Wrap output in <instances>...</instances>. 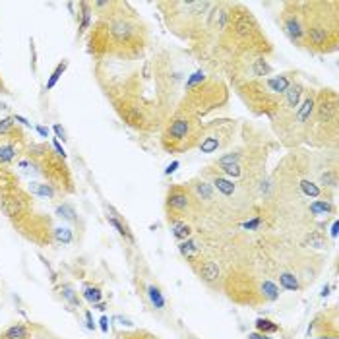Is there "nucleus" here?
I'll list each match as a JSON object with an SVG mask.
<instances>
[{
	"label": "nucleus",
	"instance_id": "obj_1",
	"mask_svg": "<svg viewBox=\"0 0 339 339\" xmlns=\"http://www.w3.org/2000/svg\"><path fill=\"white\" fill-rule=\"evenodd\" d=\"M124 4L110 2L107 12L99 14V19L89 31V52L95 56L110 54L122 58H134L143 46V25L134 14L122 12Z\"/></svg>",
	"mask_w": 339,
	"mask_h": 339
},
{
	"label": "nucleus",
	"instance_id": "obj_2",
	"mask_svg": "<svg viewBox=\"0 0 339 339\" xmlns=\"http://www.w3.org/2000/svg\"><path fill=\"white\" fill-rule=\"evenodd\" d=\"M331 2H298L304 27V46L312 52H331L339 45L337 6L327 12Z\"/></svg>",
	"mask_w": 339,
	"mask_h": 339
},
{
	"label": "nucleus",
	"instance_id": "obj_3",
	"mask_svg": "<svg viewBox=\"0 0 339 339\" xmlns=\"http://www.w3.org/2000/svg\"><path fill=\"white\" fill-rule=\"evenodd\" d=\"M17 167L23 169L25 172L29 169H33L37 174H41L45 178L46 184H50L60 194L74 192L72 174H70L68 165L46 143H31V145H27L25 159H19Z\"/></svg>",
	"mask_w": 339,
	"mask_h": 339
},
{
	"label": "nucleus",
	"instance_id": "obj_4",
	"mask_svg": "<svg viewBox=\"0 0 339 339\" xmlns=\"http://www.w3.org/2000/svg\"><path fill=\"white\" fill-rule=\"evenodd\" d=\"M293 72L279 74L273 77H262V79H246L244 83H238V93L242 101L256 112L265 116H275L277 107L281 103L283 93L287 87L294 81Z\"/></svg>",
	"mask_w": 339,
	"mask_h": 339
},
{
	"label": "nucleus",
	"instance_id": "obj_5",
	"mask_svg": "<svg viewBox=\"0 0 339 339\" xmlns=\"http://www.w3.org/2000/svg\"><path fill=\"white\" fill-rule=\"evenodd\" d=\"M223 33H227L231 43H234L238 50H242L244 54L262 56L265 50H269V43L265 41V35L260 31V25L254 19L252 12L240 4L231 6V10L227 12V25Z\"/></svg>",
	"mask_w": 339,
	"mask_h": 339
},
{
	"label": "nucleus",
	"instance_id": "obj_6",
	"mask_svg": "<svg viewBox=\"0 0 339 339\" xmlns=\"http://www.w3.org/2000/svg\"><path fill=\"white\" fill-rule=\"evenodd\" d=\"M201 134H203V126L200 118L194 112L186 110V112L174 114L167 122L161 136V143L170 153H182L196 147L201 141Z\"/></svg>",
	"mask_w": 339,
	"mask_h": 339
},
{
	"label": "nucleus",
	"instance_id": "obj_7",
	"mask_svg": "<svg viewBox=\"0 0 339 339\" xmlns=\"http://www.w3.org/2000/svg\"><path fill=\"white\" fill-rule=\"evenodd\" d=\"M163 8H169L170 12L165 14L167 23L172 31L178 33V29H192L196 31L200 27L201 17L205 15V10H209L213 4L209 2H163Z\"/></svg>",
	"mask_w": 339,
	"mask_h": 339
},
{
	"label": "nucleus",
	"instance_id": "obj_8",
	"mask_svg": "<svg viewBox=\"0 0 339 339\" xmlns=\"http://www.w3.org/2000/svg\"><path fill=\"white\" fill-rule=\"evenodd\" d=\"M0 209L10 221H14V225H17L33 213L31 211L33 209L31 194L19 186L2 190L0 192Z\"/></svg>",
	"mask_w": 339,
	"mask_h": 339
},
{
	"label": "nucleus",
	"instance_id": "obj_9",
	"mask_svg": "<svg viewBox=\"0 0 339 339\" xmlns=\"http://www.w3.org/2000/svg\"><path fill=\"white\" fill-rule=\"evenodd\" d=\"M314 116H316V126L318 128H327L331 126L335 130V120H337V93L331 89H324L314 97Z\"/></svg>",
	"mask_w": 339,
	"mask_h": 339
},
{
	"label": "nucleus",
	"instance_id": "obj_10",
	"mask_svg": "<svg viewBox=\"0 0 339 339\" xmlns=\"http://www.w3.org/2000/svg\"><path fill=\"white\" fill-rule=\"evenodd\" d=\"M25 149L27 141L17 126L8 136H0V169H6L14 161H17L19 155H25Z\"/></svg>",
	"mask_w": 339,
	"mask_h": 339
},
{
	"label": "nucleus",
	"instance_id": "obj_11",
	"mask_svg": "<svg viewBox=\"0 0 339 339\" xmlns=\"http://www.w3.org/2000/svg\"><path fill=\"white\" fill-rule=\"evenodd\" d=\"M194 205V198L190 194L188 188L184 186H170L167 192V200H165V209L169 213V221L172 219H182Z\"/></svg>",
	"mask_w": 339,
	"mask_h": 339
},
{
	"label": "nucleus",
	"instance_id": "obj_12",
	"mask_svg": "<svg viewBox=\"0 0 339 339\" xmlns=\"http://www.w3.org/2000/svg\"><path fill=\"white\" fill-rule=\"evenodd\" d=\"M281 25H283L285 35H287L296 46H304V27H302L300 12H298V2H287V4L283 6Z\"/></svg>",
	"mask_w": 339,
	"mask_h": 339
},
{
	"label": "nucleus",
	"instance_id": "obj_13",
	"mask_svg": "<svg viewBox=\"0 0 339 339\" xmlns=\"http://www.w3.org/2000/svg\"><path fill=\"white\" fill-rule=\"evenodd\" d=\"M190 194L194 200H200V201H211L213 200V186L207 184L205 180H194L192 186H190Z\"/></svg>",
	"mask_w": 339,
	"mask_h": 339
},
{
	"label": "nucleus",
	"instance_id": "obj_14",
	"mask_svg": "<svg viewBox=\"0 0 339 339\" xmlns=\"http://www.w3.org/2000/svg\"><path fill=\"white\" fill-rule=\"evenodd\" d=\"M198 273H200V277H201L205 283H215V281L219 279V265H217L213 260H205V262L200 263Z\"/></svg>",
	"mask_w": 339,
	"mask_h": 339
},
{
	"label": "nucleus",
	"instance_id": "obj_15",
	"mask_svg": "<svg viewBox=\"0 0 339 339\" xmlns=\"http://www.w3.org/2000/svg\"><path fill=\"white\" fill-rule=\"evenodd\" d=\"M170 223V232H172V236L176 238V240H186V238H190V234H192V227L184 221V219H172V221H169Z\"/></svg>",
	"mask_w": 339,
	"mask_h": 339
},
{
	"label": "nucleus",
	"instance_id": "obj_16",
	"mask_svg": "<svg viewBox=\"0 0 339 339\" xmlns=\"http://www.w3.org/2000/svg\"><path fill=\"white\" fill-rule=\"evenodd\" d=\"M178 252H180V254H182L186 260L194 262V260H196V256H200L201 248H200L198 240H194V238H186V240H182V242L178 244Z\"/></svg>",
	"mask_w": 339,
	"mask_h": 339
},
{
	"label": "nucleus",
	"instance_id": "obj_17",
	"mask_svg": "<svg viewBox=\"0 0 339 339\" xmlns=\"http://www.w3.org/2000/svg\"><path fill=\"white\" fill-rule=\"evenodd\" d=\"M27 192L31 196H37V198H54L56 196V190L46 182H29Z\"/></svg>",
	"mask_w": 339,
	"mask_h": 339
},
{
	"label": "nucleus",
	"instance_id": "obj_18",
	"mask_svg": "<svg viewBox=\"0 0 339 339\" xmlns=\"http://www.w3.org/2000/svg\"><path fill=\"white\" fill-rule=\"evenodd\" d=\"M0 339H29V327L25 324H12L4 329Z\"/></svg>",
	"mask_w": 339,
	"mask_h": 339
},
{
	"label": "nucleus",
	"instance_id": "obj_19",
	"mask_svg": "<svg viewBox=\"0 0 339 339\" xmlns=\"http://www.w3.org/2000/svg\"><path fill=\"white\" fill-rule=\"evenodd\" d=\"M211 186L215 190H219L225 198H231L234 194V190H236V184L231 178H227V176H213V184Z\"/></svg>",
	"mask_w": 339,
	"mask_h": 339
},
{
	"label": "nucleus",
	"instance_id": "obj_20",
	"mask_svg": "<svg viewBox=\"0 0 339 339\" xmlns=\"http://www.w3.org/2000/svg\"><path fill=\"white\" fill-rule=\"evenodd\" d=\"M198 147H200L201 153H213V151H217V149L221 147V136H219L217 132L207 134V136L198 143Z\"/></svg>",
	"mask_w": 339,
	"mask_h": 339
},
{
	"label": "nucleus",
	"instance_id": "obj_21",
	"mask_svg": "<svg viewBox=\"0 0 339 339\" xmlns=\"http://www.w3.org/2000/svg\"><path fill=\"white\" fill-rule=\"evenodd\" d=\"M108 211L112 213V215H107V219H108V225H112L116 231H118V234H122L124 238H128L130 242H134V236H132V232L128 231V227L120 221V217H118V213L112 209V207H108Z\"/></svg>",
	"mask_w": 339,
	"mask_h": 339
},
{
	"label": "nucleus",
	"instance_id": "obj_22",
	"mask_svg": "<svg viewBox=\"0 0 339 339\" xmlns=\"http://www.w3.org/2000/svg\"><path fill=\"white\" fill-rule=\"evenodd\" d=\"M279 285H281L285 291H298V287H300L296 275H294V273H289V271H283V273L279 275Z\"/></svg>",
	"mask_w": 339,
	"mask_h": 339
},
{
	"label": "nucleus",
	"instance_id": "obj_23",
	"mask_svg": "<svg viewBox=\"0 0 339 339\" xmlns=\"http://www.w3.org/2000/svg\"><path fill=\"white\" fill-rule=\"evenodd\" d=\"M79 8H81V23H79L77 37H79L85 29H89V25H91V10H93L89 2H79Z\"/></svg>",
	"mask_w": 339,
	"mask_h": 339
},
{
	"label": "nucleus",
	"instance_id": "obj_24",
	"mask_svg": "<svg viewBox=\"0 0 339 339\" xmlns=\"http://www.w3.org/2000/svg\"><path fill=\"white\" fill-rule=\"evenodd\" d=\"M260 291H262L263 298H265V300H269V302H273V300H277V298H279V287H277L273 281H269V279L262 283Z\"/></svg>",
	"mask_w": 339,
	"mask_h": 339
},
{
	"label": "nucleus",
	"instance_id": "obj_25",
	"mask_svg": "<svg viewBox=\"0 0 339 339\" xmlns=\"http://www.w3.org/2000/svg\"><path fill=\"white\" fill-rule=\"evenodd\" d=\"M147 296H149L151 304H153L157 310H163V308H165V296H163V293H161L159 287L149 285V287H147Z\"/></svg>",
	"mask_w": 339,
	"mask_h": 339
},
{
	"label": "nucleus",
	"instance_id": "obj_26",
	"mask_svg": "<svg viewBox=\"0 0 339 339\" xmlns=\"http://www.w3.org/2000/svg\"><path fill=\"white\" fill-rule=\"evenodd\" d=\"M56 215L64 221H77V213H76V207L72 203H60L56 205Z\"/></svg>",
	"mask_w": 339,
	"mask_h": 339
},
{
	"label": "nucleus",
	"instance_id": "obj_27",
	"mask_svg": "<svg viewBox=\"0 0 339 339\" xmlns=\"http://www.w3.org/2000/svg\"><path fill=\"white\" fill-rule=\"evenodd\" d=\"M52 238L60 244H70L74 240V234H72V229L68 227H56L52 229Z\"/></svg>",
	"mask_w": 339,
	"mask_h": 339
},
{
	"label": "nucleus",
	"instance_id": "obj_28",
	"mask_svg": "<svg viewBox=\"0 0 339 339\" xmlns=\"http://www.w3.org/2000/svg\"><path fill=\"white\" fill-rule=\"evenodd\" d=\"M17 186V178L12 170L8 169H0V192L2 190H8V188H14Z\"/></svg>",
	"mask_w": 339,
	"mask_h": 339
},
{
	"label": "nucleus",
	"instance_id": "obj_29",
	"mask_svg": "<svg viewBox=\"0 0 339 339\" xmlns=\"http://www.w3.org/2000/svg\"><path fill=\"white\" fill-rule=\"evenodd\" d=\"M66 68H68V60H62V62H60V64H58V66L52 70V74H50V77L46 79V85H45V87H46V91H50V89L56 85V81L62 77V74H64V70H66Z\"/></svg>",
	"mask_w": 339,
	"mask_h": 339
},
{
	"label": "nucleus",
	"instance_id": "obj_30",
	"mask_svg": "<svg viewBox=\"0 0 339 339\" xmlns=\"http://www.w3.org/2000/svg\"><path fill=\"white\" fill-rule=\"evenodd\" d=\"M254 325H256V329H258L260 333H263V335H267V333H277V331H279V325L273 324V322L267 320V318H258Z\"/></svg>",
	"mask_w": 339,
	"mask_h": 339
},
{
	"label": "nucleus",
	"instance_id": "obj_31",
	"mask_svg": "<svg viewBox=\"0 0 339 339\" xmlns=\"http://www.w3.org/2000/svg\"><path fill=\"white\" fill-rule=\"evenodd\" d=\"M310 211L314 215H325V213H331L333 211V203L331 201H325V200H318V201H312L310 203Z\"/></svg>",
	"mask_w": 339,
	"mask_h": 339
},
{
	"label": "nucleus",
	"instance_id": "obj_32",
	"mask_svg": "<svg viewBox=\"0 0 339 339\" xmlns=\"http://www.w3.org/2000/svg\"><path fill=\"white\" fill-rule=\"evenodd\" d=\"M229 178H238L240 174H242V167H240V163L238 161H234V163H223V165H217Z\"/></svg>",
	"mask_w": 339,
	"mask_h": 339
},
{
	"label": "nucleus",
	"instance_id": "obj_33",
	"mask_svg": "<svg viewBox=\"0 0 339 339\" xmlns=\"http://www.w3.org/2000/svg\"><path fill=\"white\" fill-rule=\"evenodd\" d=\"M83 298H85L87 302H91V304H97V302H101L103 293H101V289H99V287L85 285V289H83Z\"/></svg>",
	"mask_w": 339,
	"mask_h": 339
},
{
	"label": "nucleus",
	"instance_id": "obj_34",
	"mask_svg": "<svg viewBox=\"0 0 339 339\" xmlns=\"http://www.w3.org/2000/svg\"><path fill=\"white\" fill-rule=\"evenodd\" d=\"M298 186H300V190H302V194L304 196H308V198H318L320 194H322V190L312 182V180H300L298 182Z\"/></svg>",
	"mask_w": 339,
	"mask_h": 339
},
{
	"label": "nucleus",
	"instance_id": "obj_35",
	"mask_svg": "<svg viewBox=\"0 0 339 339\" xmlns=\"http://www.w3.org/2000/svg\"><path fill=\"white\" fill-rule=\"evenodd\" d=\"M60 293H62V298H64L70 306H79V298H77V294L74 293V289H72L70 285H62V287H60Z\"/></svg>",
	"mask_w": 339,
	"mask_h": 339
},
{
	"label": "nucleus",
	"instance_id": "obj_36",
	"mask_svg": "<svg viewBox=\"0 0 339 339\" xmlns=\"http://www.w3.org/2000/svg\"><path fill=\"white\" fill-rule=\"evenodd\" d=\"M320 182H322L324 186L335 188V186H337V170H335V169H329V170L322 172V176H320Z\"/></svg>",
	"mask_w": 339,
	"mask_h": 339
},
{
	"label": "nucleus",
	"instance_id": "obj_37",
	"mask_svg": "<svg viewBox=\"0 0 339 339\" xmlns=\"http://www.w3.org/2000/svg\"><path fill=\"white\" fill-rule=\"evenodd\" d=\"M15 126H17V124H15V118H14V116H4V118H0V136H8Z\"/></svg>",
	"mask_w": 339,
	"mask_h": 339
},
{
	"label": "nucleus",
	"instance_id": "obj_38",
	"mask_svg": "<svg viewBox=\"0 0 339 339\" xmlns=\"http://www.w3.org/2000/svg\"><path fill=\"white\" fill-rule=\"evenodd\" d=\"M308 242L314 244L316 248H325V240H324V236H322L320 232H312V234L308 236Z\"/></svg>",
	"mask_w": 339,
	"mask_h": 339
},
{
	"label": "nucleus",
	"instance_id": "obj_39",
	"mask_svg": "<svg viewBox=\"0 0 339 339\" xmlns=\"http://www.w3.org/2000/svg\"><path fill=\"white\" fill-rule=\"evenodd\" d=\"M234 161H240V153H227L223 157L217 159V165H223V163H234Z\"/></svg>",
	"mask_w": 339,
	"mask_h": 339
},
{
	"label": "nucleus",
	"instance_id": "obj_40",
	"mask_svg": "<svg viewBox=\"0 0 339 339\" xmlns=\"http://www.w3.org/2000/svg\"><path fill=\"white\" fill-rule=\"evenodd\" d=\"M124 339H157V337L151 335V333H147V331H138V333H134V335H126Z\"/></svg>",
	"mask_w": 339,
	"mask_h": 339
},
{
	"label": "nucleus",
	"instance_id": "obj_41",
	"mask_svg": "<svg viewBox=\"0 0 339 339\" xmlns=\"http://www.w3.org/2000/svg\"><path fill=\"white\" fill-rule=\"evenodd\" d=\"M29 48H31V70L35 72V70H37V60H35V58H37V52H35V43H33V39L29 41Z\"/></svg>",
	"mask_w": 339,
	"mask_h": 339
},
{
	"label": "nucleus",
	"instance_id": "obj_42",
	"mask_svg": "<svg viewBox=\"0 0 339 339\" xmlns=\"http://www.w3.org/2000/svg\"><path fill=\"white\" fill-rule=\"evenodd\" d=\"M52 147H54V153H56L58 157L66 159V151H64V147L60 145V141H58V139H54V141H52Z\"/></svg>",
	"mask_w": 339,
	"mask_h": 339
},
{
	"label": "nucleus",
	"instance_id": "obj_43",
	"mask_svg": "<svg viewBox=\"0 0 339 339\" xmlns=\"http://www.w3.org/2000/svg\"><path fill=\"white\" fill-rule=\"evenodd\" d=\"M52 130H54V134H56V138H58V139H62V141L66 139V132H64V128H62L60 124H54V126H52Z\"/></svg>",
	"mask_w": 339,
	"mask_h": 339
},
{
	"label": "nucleus",
	"instance_id": "obj_44",
	"mask_svg": "<svg viewBox=\"0 0 339 339\" xmlns=\"http://www.w3.org/2000/svg\"><path fill=\"white\" fill-rule=\"evenodd\" d=\"M85 325H87V329H95V322H93L91 310H87V312H85Z\"/></svg>",
	"mask_w": 339,
	"mask_h": 339
},
{
	"label": "nucleus",
	"instance_id": "obj_45",
	"mask_svg": "<svg viewBox=\"0 0 339 339\" xmlns=\"http://www.w3.org/2000/svg\"><path fill=\"white\" fill-rule=\"evenodd\" d=\"M114 320H116V322H120L122 325H126V327H132V325H134V324H132V320H128V318H124V316H120V314H118V316H114Z\"/></svg>",
	"mask_w": 339,
	"mask_h": 339
},
{
	"label": "nucleus",
	"instance_id": "obj_46",
	"mask_svg": "<svg viewBox=\"0 0 339 339\" xmlns=\"http://www.w3.org/2000/svg\"><path fill=\"white\" fill-rule=\"evenodd\" d=\"M99 324H101V331H103V333H108V318H107V316H101Z\"/></svg>",
	"mask_w": 339,
	"mask_h": 339
},
{
	"label": "nucleus",
	"instance_id": "obj_47",
	"mask_svg": "<svg viewBox=\"0 0 339 339\" xmlns=\"http://www.w3.org/2000/svg\"><path fill=\"white\" fill-rule=\"evenodd\" d=\"M260 223H262V219H260V217H256L254 221H248V223H244L242 227H244V229H256Z\"/></svg>",
	"mask_w": 339,
	"mask_h": 339
},
{
	"label": "nucleus",
	"instance_id": "obj_48",
	"mask_svg": "<svg viewBox=\"0 0 339 339\" xmlns=\"http://www.w3.org/2000/svg\"><path fill=\"white\" fill-rule=\"evenodd\" d=\"M35 130L39 132V136H41V138H48V134H50V130H48V128H45V126H35Z\"/></svg>",
	"mask_w": 339,
	"mask_h": 339
},
{
	"label": "nucleus",
	"instance_id": "obj_49",
	"mask_svg": "<svg viewBox=\"0 0 339 339\" xmlns=\"http://www.w3.org/2000/svg\"><path fill=\"white\" fill-rule=\"evenodd\" d=\"M178 165H180L178 161H172V163H170V165H169V167L165 169V174H172V172H174V170L178 169Z\"/></svg>",
	"mask_w": 339,
	"mask_h": 339
},
{
	"label": "nucleus",
	"instance_id": "obj_50",
	"mask_svg": "<svg viewBox=\"0 0 339 339\" xmlns=\"http://www.w3.org/2000/svg\"><path fill=\"white\" fill-rule=\"evenodd\" d=\"M248 339H269L267 335H263V333H260V331H254V333H250L248 335Z\"/></svg>",
	"mask_w": 339,
	"mask_h": 339
},
{
	"label": "nucleus",
	"instance_id": "obj_51",
	"mask_svg": "<svg viewBox=\"0 0 339 339\" xmlns=\"http://www.w3.org/2000/svg\"><path fill=\"white\" fill-rule=\"evenodd\" d=\"M14 118H15V122H21L23 126H31V122H27L23 116H19V114H14Z\"/></svg>",
	"mask_w": 339,
	"mask_h": 339
},
{
	"label": "nucleus",
	"instance_id": "obj_52",
	"mask_svg": "<svg viewBox=\"0 0 339 339\" xmlns=\"http://www.w3.org/2000/svg\"><path fill=\"white\" fill-rule=\"evenodd\" d=\"M93 306H95V308H97V310H101V312H103V310H105V308H107V304H105V302H103V300H101V302H97V304H93Z\"/></svg>",
	"mask_w": 339,
	"mask_h": 339
},
{
	"label": "nucleus",
	"instance_id": "obj_53",
	"mask_svg": "<svg viewBox=\"0 0 339 339\" xmlns=\"http://www.w3.org/2000/svg\"><path fill=\"white\" fill-rule=\"evenodd\" d=\"M329 294V285H324V289H322V296H327Z\"/></svg>",
	"mask_w": 339,
	"mask_h": 339
},
{
	"label": "nucleus",
	"instance_id": "obj_54",
	"mask_svg": "<svg viewBox=\"0 0 339 339\" xmlns=\"http://www.w3.org/2000/svg\"><path fill=\"white\" fill-rule=\"evenodd\" d=\"M331 234H333V236L337 234V223H333V231H331Z\"/></svg>",
	"mask_w": 339,
	"mask_h": 339
}]
</instances>
